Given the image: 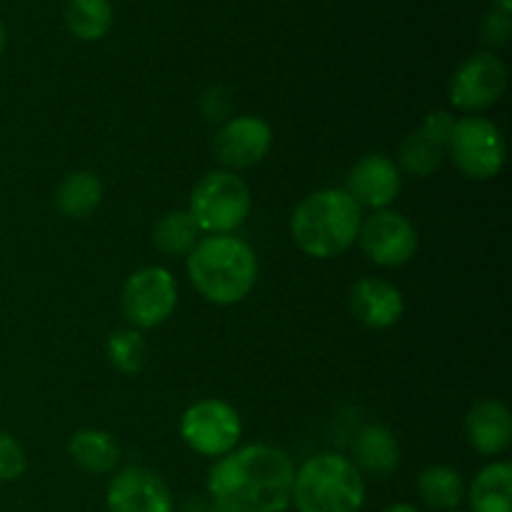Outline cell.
<instances>
[{"label":"cell","mask_w":512,"mask_h":512,"mask_svg":"<svg viewBox=\"0 0 512 512\" xmlns=\"http://www.w3.org/2000/svg\"><path fill=\"white\" fill-rule=\"evenodd\" d=\"M108 512H175L170 485L155 470L128 465L110 478L105 488Z\"/></svg>","instance_id":"cell-12"},{"label":"cell","mask_w":512,"mask_h":512,"mask_svg":"<svg viewBox=\"0 0 512 512\" xmlns=\"http://www.w3.org/2000/svg\"><path fill=\"white\" fill-rule=\"evenodd\" d=\"M105 188L100 178L90 170L68 173L55 188V208L68 220H85L100 208Z\"/></svg>","instance_id":"cell-20"},{"label":"cell","mask_w":512,"mask_h":512,"mask_svg":"<svg viewBox=\"0 0 512 512\" xmlns=\"http://www.w3.org/2000/svg\"><path fill=\"white\" fill-rule=\"evenodd\" d=\"M180 438L200 458L218 460L240 445L243 420L238 410L225 400H195L180 415Z\"/></svg>","instance_id":"cell-7"},{"label":"cell","mask_w":512,"mask_h":512,"mask_svg":"<svg viewBox=\"0 0 512 512\" xmlns=\"http://www.w3.org/2000/svg\"><path fill=\"white\" fill-rule=\"evenodd\" d=\"M508 90V65L493 53H473L458 65L448 85V100L463 115H480L493 108Z\"/></svg>","instance_id":"cell-9"},{"label":"cell","mask_w":512,"mask_h":512,"mask_svg":"<svg viewBox=\"0 0 512 512\" xmlns=\"http://www.w3.org/2000/svg\"><path fill=\"white\" fill-rule=\"evenodd\" d=\"M512 33V20L510 13H503V10L493 8L483 20V28H480V35H483V43L488 48H503L508 45Z\"/></svg>","instance_id":"cell-26"},{"label":"cell","mask_w":512,"mask_h":512,"mask_svg":"<svg viewBox=\"0 0 512 512\" xmlns=\"http://www.w3.org/2000/svg\"><path fill=\"white\" fill-rule=\"evenodd\" d=\"M508 145L498 125L483 115H463L455 118L448 143V160L460 175L485 183L503 173Z\"/></svg>","instance_id":"cell-6"},{"label":"cell","mask_w":512,"mask_h":512,"mask_svg":"<svg viewBox=\"0 0 512 512\" xmlns=\"http://www.w3.org/2000/svg\"><path fill=\"white\" fill-rule=\"evenodd\" d=\"M348 308L363 328L388 330L403 320L405 298L390 280L365 275L350 285Z\"/></svg>","instance_id":"cell-15"},{"label":"cell","mask_w":512,"mask_h":512,"mask_svg":"<svg viewBox=\"0 0 512 512\" xmlns=\"http://www.w3.org/2000/svg\"><path fill=\"white\" fill-rule=\"evenodd\" d=\"M105 358L120 375H138L148 365V343L135 328H118L105 340Z\"/></svg>","instance_id":"cell-24"},{"label":"cell","mask_w":512,"mask_h":512,"mask_svg":"<svg viewBox=\"0 0 512 512\" xmlns=\"http://www.w3.org/2000/svg\"><path fill=\"white\" fill-rule=\"evenodd\" d=\"M273 150V128L260 115H230L213 138V155L223 170L255 168Z\"/></svg>","instance_id":"cell-11"},{"label":"cell","mask_w":512,"mask_h":512,"mask_svg":"<svg viewBox=\"0 0 512 512\" xmlns=\"http://www.w3.org/2000/svg\"><path fill=\"white\" fill-rule=\"evenodd\" d=\"M185 273L208 303L230 308L253 293L258 283V255L238 235H203L185 255Z\"/></svg>","instance_id":"cell-2"},{"label":"cell","mask_w":512,"mask_h":512,"mask_svg":"<svg viewBox=\"0 0 512 512\" xmlns=\"http://www.w3.org/2000/svg\"><path fill=\"white\" fill-rule=\"evenodd\" d=\"M358 245L370 263L380 268H400L418 253V230L398 210H375L363 218Z\"/></svg>","instance_id":"cell-10"},{"label":"cell","mask_w":512,"mask_h":512,"mask_svg":"<svg viewBox=\"0 0 512 512\" xmlns=\"http://www.w3.org/2000/svg\"><path fill=\"white\" fill-rule=\"evenodd\" d=\"M403 450L398 438L390 428L378 423H370L358 430L350 448V463L358 468L365 480H385L400 468Z\"/></svg>","instance_id":"cell-17"},{"label":"cell","mask_w":512,"mask_h":512,"mask_svg":"<svg viewBox=\"0 0 512 512\" xmlns=\"http://www.w3.org/2000/svg\"><path fill=\"white\" fill-rule=\"evenodd\" d=\"M453 113L450 110H433L423 118L418 130L400 143L398 168L413 178H430L438 173L440 165L448 160V143L453 133Z\"/></svg>","instance_id":"cell-14"},{"label":"cell","mask_w":512,"mask_h":512,"mask_svg":"<svg viewBox=\"0 0 512 512\" xmlns=\"http://www.w3.org/2000/svg\"><path fill=\"white\" fill-rule=\"evenodd\" d=\"M453 512H463V510H453Z\"/></svg>","instance_id":"cell-31"},{"label":"cell","mask_w":512,"mask_h":512,"mask_svg":"<svg viewBox=\"0 0 512 512\" xmlns=\"http://www.w3.org/2000/svg\"><path fill=\"white\" fill-rule=\"evenodd\" d=\"M295 463L270 443L238 445L208 473L210 512H288L293 508Z\"/></svg>","instance_id":"cell-1"},{"label":"cell","mask_w":512,"mask_h":512,"mask_svg":"<svg viewBox=\"0 0 512 512\" xmlns=\"http://www.w3.org/2000/svg\"><path fill=\"white\" fill-rule=\"evenodd\" d=\"M495 8L503 10V13H512V0H493Z\"/></svg>","instance_id":"cell-30"},{"label":"cell","mask_w":512,"mask_h":512,"mask_svg":"<svg viewBox=\"0 0 512 512\" xmlns=\"http://www.w3.org/2000/svg\"><path fill=\"white\" fill-rule=\"evenodd\" d=\"M368 485L348 455L318 453L295 468L293 508L298 512H360Z\"/></svg>","instance_id":"cell-4"},{"label":"cell","mask_w":512,"mask_h":512,"mask_svg":"<svg viewBox=\"0 0 512 512\" xmlns=\"http://www.w3.org/2000/svg\"><path fill=\"white\" fill-rule=\"evenodd\" d=\"M230 108H233L230 90L213 88L203 95V115L210 123H225L230 118Z\"/></svg>","instance_id":"cell-27"},{"label":"cell","mask_w":512,"mask_h":512,"mask_svg":"<svg viewBox=\"0 0 512 512\" xmlns=\"http://www.w3.org/2000/svg\"><path fill=\"white\" fill-rule=\"evenodd\" d=\"M465 440L483 458H500L512 445L510 408L498 398L475 403L465 415Z\"/></svg>","instance_id":"cell-16"},{"label":"cell","mask_w":512,"mask_h":512,"mask_svg":"<svg viewBox=\"0 0 512 512\" xmlns=\"http://www.w3.org/2000/svg\"><path fill=\"white\" fill-rule=\"evenodd\" d=\"M470 512H512V465L493 460L478 470L465 490Z\"/></svg>","instance_id":"cell-19"},{"label":"cell","mask_w":512,"mask_h":512,"mask_svg":"<svg viewBox=\"0 0 512 512\" xmlns=\"http://www.w3.org/2000/svg\"><path fill=\"white\" fill-rule=\"evenodd\" d=\"M65 25L83 43H95L113 28V3L110 0H68Z\"/></svg>","instance_id":"cell-23"},{"label":"cell","mask_w":512,"mask_h":512,"mask_svg":"<svg viewBox=\"0 0 512 512\" xmlns=\"http://www.w3.org/2000/svg\"><path fill=\"white\" fill-rule=\"evenodd\" d=\"M28 468V458L18 440L0 430V483H13Z\"/></svg>","instance_id":"cell-25"},{"label":"cell","mask_w":512,"mask_h":512,"mask_svg":"<svg viewBox=\"0 0 512 512\" xmlns=\"http://www.w3.org/2000/svg\"><path fill=\"white\" fill-rule=\"evenodd\" d=\"M343 190L360 205L363 213L393 208L403 190V170L388 155L368 153L348 170Z\"/></svg>","instance_id":"cell-13"},{"label":"cell","mask_w":512,"mask_h":512,"mask_svg":"<svg viewBox=\"0 0 512 512\" xmlns=\"http://www.w3.org/2000/svg\"><path fill=\"white\" fill-rule=\"evenodd\" d=\"M203 238L188 210H170L155 223L153 245L170 258H185Z\"/></svg>","instance_id":"cell-22"},{"label":"cell","mask_w":512,"mask_h":512,"mask_svg":"<svg viewBox=\"0 0 512 512\" xmlns=\"http://www.w3.org/2000/svg\"><path fill=\"white\" fill-rule=\"evenodd\" d=\"M5 48H8V30H5L3 20H0V58H3Z\"/></svg>","instance_id":"cell-29"},{"label":"cell","mask_w":512,"mask_h":512,"mask_svg":"<svg viewBox=\"0 0 512 512\" xmlns=\"http://www.w3.org/2000/svg\"><path fill=\"white\" fill-rule=\"evenodd\" d=\"M68 455L83 473L110 475L120 465L123 450L108 430L83 428L68 440Z\"/></svg>","instance_id":"cell-18"},{"label":"cell","mask_w":512,"mask_h":512,"mask_svg":"<svg viewBox=\"0 0 512 512\" xmlns=\"http://www.w3.org/2000/svg\"><path fill=\"white\" fill-rule=\"evenodd\" d=\"M188 213L203 235H235L253 213V190L230 170H210L193 185Z\"/></svg>","instance_id":"cell-5"},{"label":"cell","mask_w":512,"mask_h":512,"mask_svg":"<svg viewBox=\"0 0 512 512\" xmlns=\"http://www.w3.org/2000/svg\"><path fill=\"white\" fill-rule=\"evenodd\" d=\"M120 308L135 330H155L178 308V280L163 265H145L128 275L120 290Z\"/></svg>","instance_id":"cell-8"},{"label":"cell","mask_w":512,"mask_h":512,"mask_svg":"<svg viewBox=\"0 0 512 512\" xmlns=\"http://www.w3.org/2000/svg\"><path fill=\"white\" fill-rule=\"evenodd\" d=\"M418 498L423 500L425 508L435 512H453L460 510L465 503V478L453 465H428L418 473Z\"/></svg>","instance_id":"cell-21"},{"label":"cell","mask_w":512,"mask_h":512,"mask_svg":"<svg viewBox=\"0 0 512 512\" xmlns=\"http://www.w3.org/2000/svg\"><path fill=\"white\" fill-rule=\"evenodd\" d=\"M365 213L343 188H320L305 195L290 215V235L305 255L333 260L358 243Z\"/></svg>","instance_id":"cell-3"},{"label":"cell","mask_w":512,"mask_h":512,"mask_svg":"<svg viewBox=\"0 0 512 512\" xmlns=\"http://www.w3.org/2000/svg\"><path fill=\"white\" fill-rule=\"evenodd\" d=\"M383 512H423V510L415 508L413 503H393V505H388Z\"/></svg>","instance_id":"cell-28"}]
</instances>
